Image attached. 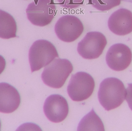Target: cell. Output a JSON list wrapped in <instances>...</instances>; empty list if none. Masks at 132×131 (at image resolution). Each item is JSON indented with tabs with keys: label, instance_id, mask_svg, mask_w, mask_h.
I'll return each instance as SVG.
<instances>
[{
	"label": "cell",
	"instance_id": "11",
	"mask_svg": "<svg viewBox=\"0 0 132 131\" xmlns=\"http://www.w3.org/2000/svg\"><path fill=\"white\" fill-rule=\"evenodd\" d=\"M21 97L17 89L6 83H0V112L10 114L20 105Z\"/></svg>",
	"mask_w": 132,
	"mask_h": 131
},
{
	"label": "cell",
	"instance_id": "8",
	"mask_svg": "<svg viewBox=\"0 0 132 131\" xmlns=\"http://www.w3.org/2000/svg\"><path fill=\"white\" fill-rule=\"evenodd\" d=\"M132 54L129 48L126 45H113L109 49L106 56L108 66L116 71L125 70L131 62Z\"/></svg>",
	"mask_w": 132,
	"mask_h": 131
},
{
	"label": "cell",
	"instance_id": "4",
	"mask_svg": "<svg viewBox=\"0 0 132 131\" xmlns=\"http://www.w3.org/2000/svg\"><path fill=\"white\" fill-rule=\"evenodd\" d=\"M29 21L35 25L45 27L48 25L56 14V8L52 0H35L26 11Z\"/></svg>",
	"mask_w": 132,
	"mask_h": 131
},
{
	"label": "cell",
	"instance_id": "3",
	"mask_svg": "<svg viewBox=\"0 0 132 131\" xmlns=\"http://www.w3.org/2000/svg\"><path fill=\"white\" fill-rule=\"evenodd\" d=\"M73 70L71 62L66 59H55L46 66L42 75L43 82L55 88L62 87Z\"/></svg>",
	"mask_w": 132,
	"mask_h": 131
},
{
	"label": "cell",
	"instance_id": "6",
	"mask_svg": "<svg viewBox=\"0 0 132 131\" xmlns=\"http://www.w3.org/2000/svg\"><path fill=\"white\" fill-rule=\"evenodd\" d=\"M107 41L103 34L98 32H90L78 43L77 51L83 58L96 59L103 53Z\"/></svg>",
	"mask_w": 132,
	"mask_h": 131
},
{
	"label": "cell",
	"instance_id": "10",
	"mask_svg": "<svg viewBox=\"0 0 132 131\" xmlns=\"http://www.w3.org/2000/svg\"><path fill=\"white\" fill-rule=\"evenodd\" d=\"M110 31L120 36L126 35L132 32V12L121 8L112 14L108 21Z\"/></svg>",
	"mask_w": 132,
	"mask_h": 131
},
{
	"label": "cell",
	"instance_id": "17",
	"mask_svg": "<svg viewBox=\"0 0 132 131\" xmlns=\"http://www.w3.org/2000/svg\"><path fill=\"white\" fill-rule=\"evenodd\" d=\"M6 66L5 59L2 55H0V75L4 71Z\"/></svg>",
	"mask_w": 132,
	"mask_h": 131
},
{
	"label": "cell",
	"instance_id": "12",
	"mask_svg": "<svg viewBox=\"0 0 132 131\" xmlns=\"http://www.w3.org/2000/svg\"><path fill=\"white\" fill-rule=\"evenodd\" d=\"M17 24L9 13L0 9V38L9 39L17 37Z\"/></svg>",
	"mask_w": 132,
	"mask_h": 131
},
{
	"label": "cell",
	"instance_id": "16",
	"mask_svg": "<svg viewBox=\"0 0 132 131\" xmlns=\"http://www.w3.org/2000/svg\"><path fill=\"white\" fill-rule=\"evenodd\" d=\"M126 99L129 106L132 110V84H129L126 90Z\"/></svg>",
	"mask_w": 132,
	"mask_h": 131
},
{
	"label": "cell",
	"instance_id": "15",
	"mask_svg": "<svg viewBox=\"0 0 132 131\" xmlns=\"http://www.w3.org/2000/svg\"><path fill=\"white\" fill-rule=\"evenodd\" d=\"M57 3L63 7L67 9L77 8L83 5L84 0H56Z\"/></svg>",
	"mask_w": 132,
	"mask_h": 131
},
{
	"label": "cell",
	"instance_id": "7",
	"mask_svg": "<svg viewBox=\"0 0 132 131\" xmlns=\"http://www.w3.org/2000/svg\"><path fill=\"white\" fill-rule=\"evenodd\" d=\"M84 29L83 23L74 15H63L58 20L55 27L57 37L62 41L71 42L81 36Z\"/></svg>",
	"mask_w": 132,
	"mask_h": 131
},
{
	"label": "cell",
	"instance_id": "14",
	"mask_svg": "<svg viewBox=\"0 0 132 131\" xmlns=\"http://www.w3.org/2000/svg\"><path fill=\"white\" fill-rule=\"evenodd\" d=\"M88 4L101 11H109L119 5L121 0H88Z\"/></svg>",
	"mask_w": 132,
	"mask_h": 131
},
{
	"label": "cell",
	"instance_id": "2",
	"mask_svg": "<svg viewBox=\"0 0 132 131\" xmlns=\"http://www.w3.org/2000/svg\"><path fill=\"white\" fill-rule=\"evenodd\" d=\"M59 57L54 45L47 40L36 41L30 48L29 60L32 72L40 70Z\"/></svg>",
	"mask_w": 132,
	"mask_h": 131
},
{
	"label": "cell",
	"instance_id": "18",
	"mask_svg": "<svg viewBox=\"0 0 132 131\" xmlns=\"http://www.w3.org/2000/svg\"><path fill=\"white\" fill-rule=\"evenodd\" d=\"M1 122L0 120V130H1Z\"/></svg>",
	"mask_w": 132,
	"mask_h": 131
},
{
	"label": "cell",
	"instance_id": "13",
	"mask_svg": "<svg viewBox=\"0 0 132 131\" xmlns=\"http://www.w3.org/2000/svg\"><path fill=\"white\" fill-rule=\"evenodd\" d=\"M104 130L103 122L93 109L81 119L78 127V131Z\"/></svg>",
	"mask_w": 132,
	"mask_h": 131
},
{
	"label": "cell",
	"instance_id": "9",
	"mask_svg": "<svg viewBox=\"0 0 132 131\" xmlns=\"http://www.w3.org/2000/svg\"><path fill=\"white\" fill-rule=\"evenodd\" d=\"M43 110L50 121L57 123L65 119L69 112V107L65 98L60 95L54 94L46 98Z\"/></svg>",
	"mask_w": 132,
	"mask_h": 131
},
{
	"label": "cell",
	"instance_id": "5",
	"mask_svg": "<svg viewBox=\"0 0 132 131\" xmlns=\"http://www.w3.org/2000/svg\"><path fill=\"white\" fill-rule=\"evenodd\" d=\"M95 86L93 77L86 72H80L71 76L68 86L67 92L74 101H82L90 97Z\"/></svg>",
	"mask_w": 132,
	"mask_h": 131
},
{
	"label": "cell",
	"instance_id": "1",
	"mask_svg": "<svg viewBox=\"0 0 132 131\" xmlns=\"http://www.w3.org/2000/svg\"><path fill=\"white\" fill-rule=\"evenodd\" d=\"M126 89L121 81L116 78H108L101 83L98 98L102 107L107 111L120 106L126 99Z\"/></svg>",
	"mask_w": 132,
	"mask_h": 131
}]
</instances>
